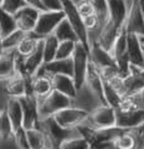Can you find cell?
<instances>
[{
    "label": "cell",
    "instance_id": "cell-1",
    "mask_svg": "<svg viewBox=\"0 0 144 149\" xmlns=\"http://www.w3.org/2000/svg\"><path fill=\"white\" fill-rule=\"evenodd\" d=\"M38 128L42 129L45 136H47V148L51 149H59L65 140L70 139L73 136L80 135V132L78 128H75V129L63 128L55 122V119L53 117L39 120Z\"/></svg>",
    "mask_w": 144,
    "mask_h": 149
},
{
    "label": "cell",
    "instance_id": "cell-2",
    "mask_svg": "<svg viewBox=\"0 0 144 149\" xmlns=\"http://www.w3.org/2000/svg\"><path fill=\"white\" fill-rule=\"evenodd\" d=\"M79 127H86L93 130L117 127V109L108 104L99 105L94 110L89 111L88 117Z\"/></svg>",
    "mask_w": 144,
    "mask_h": 149
},
{
    "label": "cell",
    "instance_id": "cell-3",
    "mask_svg": "<svg viewBox=\"0 0 144 149\" xmlns=\"http://www.w3.org/2000/svg\"><path fill=\"white\" fill-rule=\"evenodd\" d=\"M73 105L72 98L64 95L63 93L58 92V90H53V92L47 95L43 99L38 100V108H39V118L47 119L51 118L58 113V111L63 110L64 108Z\"/></svg>",
    "mask_w": 144,
    "mask_h": 149
},
{
    "label": "cell",
    "instance_id": "cell-4",
    "mask_svg": "<svg viewBox=\"0 0 144 149\" xmlns=\"http://www.w3.org/2000/svg\"><path fill=\"white\" fill-rule=\"evenodd\" d=\"M65 18V14L63 10H44L40 11L38 23L35 25V29L33 33H35L42 39L54 34L56 26L60 24V22Z\"/></svg>",
    "mask_w": 144,
    "mask_h": 149
},
{
    "label": "cell",
    "instance_id": "cell-5",
    "mask_svg": "<svg viewBox=\"0 0 144 149\" xmlns=\"http://www.w3.org/2000/svg\"><path fill=\"white\" fill-rule=\"evenodd\" d=\"M73 79L75 81L77 89H80L85 81L86 70L89 67V48L86 45L81 44L80 41L77 44L75 52L73 55Z\"/></svg>",
    "mask_w": 144,
    "mask_h": 149
},
{
    "label": "cell",
    "instance_id": "cell-6",
    "mask_svg": "<svg viewBox=\"0 0 144 149\" xmlns=\"http://www.w3.org/2000/svg\"><path fill=\"white\" fill-rule=\"evenodd\" d=\"M63 3V11L65 14V18L69 20V23L73 25V28L75 29L78 36H79V41L81 44L86 45L89 48V43H88V31L84 26L83 23V18L78 11L77 4L73 0H61Z\"/></svg>",
    "mask_w": 144,
    "mask_h": 149
},
{
    "label": "cell",
    "instance_id": "cell-7",
    "mask_svg": "<svg viewBox=\"0 0 144 149\" xmlns=\"http://www.w3.org/2000/svg\"><path fill=\"white\" fill-rule=\"evenodd\" d=\"M88 113L89 111H86L81 108L70 105V107H68V108H64L63 110L58 111L53 118H54L55 122L63 128H67V129H75V128H78L84 122V119L88 117Z\"/></svg>",
    "mask_w": 144,
    "mask_h": 149
},
{
    "label": "cell",
    "instance_id": "cell-8",
    "mask_svg": "<svg viewBox=\"0 0 144 149\" xmlns=\"http://www.w3.org/2000/svg\"><path fill=\"white\" fill-rule=\"evenodd\" d=\"M19 100L23 108V127L25 129L38 128V124L40 120L38 99L33 94H28L25 97L19 98Z\"/></svg>",
    "mask_w": 144,
    "mask_h": 149
},
{
    "label": "cell",
    "instance_id": "cell-9",
    "mask_svg": "<svg viewBox=\"0 0 144 149\" xmlns=\"http://www.w3.org/2000/svg\"><path fill=\"white\" fill-rule=\"evenodd\" d=\"M39 14H40V10L35 9V8H33L30 5H25L22 9H19L14 14L18 29H22V30L26 33L33 31L35 29L36 23H38Z\"/></svg>",
    "mask_w": 144,
    "mask_h": 149
},
{
    "label": "cell",
    "instance_id": "cell-10",
    "mask_svg": "<svg viewBox=\"0 0 144 149\" xmlns=\"http://www.w3.org/2000/svg\"><path fill=\"white\" fill-rule=\"evenodd\" d=\"M72 102H73L74 107L81 108L86 111H92L95 108H98L99 105L104 104V103L89 89V86L85 84H83V86H81L80 89H78L77 95L72 99Z\"/></svg>",
    "mask_w": 144,
    "mask_h": 149
},
{
    "label": "cell",
    "instance_id": "cell-11",
    "mask_svg": "<svg viewBox=\"0 0 144 149\" xmlns=\"http://www.w3.org/2000/svg\"><path fill=\"white\" fill-rule=\"evenodd\" d=\"M144 122V110H120L117 109V127L124 130H130L139 127Z\"/></svg>",
    "mask_w": 144,
    "mask_h": 149
},
{
    "label": "cell",
    "instance_id": "cell-12",
    "mask_svg": "<svg viewBox=\"0 0 144 149\" xmlns=\"http://www.w3.org/2000/svg\"><path fill=\"white\" fill-rule=\"evenodd\" d=\"M73 58H70V59H54L49 63H44V65L39 69V72L36 74H43V75H48L50 78L53 75H56V74H64V75L73 77Z\"/></svg>",
    "mask_w": 144,
    "mask_h": 149
},
{
    "label": "cell",
    "instance_id": "cell-13",
    "mask_svg": "<svg viewBox=\"0 0 144 149\" xmlns=\"http://www.w3.org/2000/svg\"><path fill=\"white\" fill-rule=\"evenodd\" d=\"M5 90L11 98H22L30 94V78L20 74L5 80Z\"/></svg>",
    "mask_w": 144,
    "mask_h": 149
},
{
    "label": "cell",
    "instance_id": "cell-14",
    "mask_svg": "<svg viewBox=\"0 0 144 149\" xmlns=\"http://www.w3.org/2000/svg\"><path fill=\"white\" fill-rule=\"evenodd\" d=\"M127 55L129 58L131 65L138 68H144V53L143 43L141 36L137 34L128 33V47H127Z\"/></svg>",
    "mask_w": 144,
    "mask_h": 149
},
{
    "label": "cell",
    "instance_id": "cell-15",
    "mask_svg": "<svg viewBox=\"0 0 144 149\" xmlns=\"http://www.w3.org/2000/svg\"><path fill=\"white\" fill-rule=\"evenodd\" d=\"M53 90H54V86H53V80L50 77L36 74L30 78V94L34 95L38 100L45 98Z\"/></svg>",
    "mask_w": 144,
    "mask_h": 149
},
{
    "label": "cell",
    "instance_id": "cell-16",
    "mask_svg": "<svg viewBox=\"0 0 144 149\" xmlns=\"http://www.w3.org/2000/svg\"><path fill=\"white\" fill-rule=\"evenodd\" d=\"M89 60L98 69L109 67V65H115V59L112 55V53L100 47L98 43L89 48Z\"/></svg>",
    "mask_w": 144,
    "mask_h": 149
},
{
    "label": "cell",
    "instance_id": "cell-17",
    "mask_svg": "<svg viewBox=\"0 0 144 149\" xmlns=\"http://www.w3.org/2000/svg\"><path fill=\"white\" fill-rule=\"evenodd\" d=\"M109 20L114 23L119 29L124 28L127 15H128V4L127 0H108Z\"/></svg>",
    "mask_w": 144,
    "mask_h": 149
},
{
    "label": "cell",
    "instance_id": "cell-18",
    "mask_svg": "<svg viewBox=\"0 0 144 149\" xmlns=\"http://www.w3.org/2000/svg\"><path fill=\"white\" fill-rule=\"evenodd\" d=\"M122 29H119L117 25H115L114 23H112L109 20L106 24L103 25V28L100 29L99 31V35H98V40L97 43L103 47L106 50L112 52L113 49V45L115 43V40H117L119 33H120Z\"/></svg>",
    "mask_w": 144,
    "mask_h": 149
},
{
    "label": "cell",
    "instance_id": "cell-19",
    "mask_svg": "<svg viewBox=\"0 0 144 149\" xmlns=\"http://www.w3.org/2000/svg\"><path fill=\"white\" fill-rule=\"evenodd\" d=\"M53 80V86H54V90L63 93L64 95H67L69 98H74L77 95V85L75 81H74L73 77L70 75H64V74H56V75L51 77Z\"/></svg>",
    "mask_w": 144,
    "mask_h": 149
},
{
    "label": "cell",
    "instance_id": "cell-20",
    "mask_svg": "<svg viewBox=\"0 0 144 149\" xmlns=\"http://www.w3.org/2000/svg\"><path fill=\"white\" fill-rule=\"evenodd\" d=\"M44 49H43V40L40 41L39 47L31 53L30 55L25 58V73L26 77H34L39 69L44 65Z\"/></svg>",
    "mask_w": 144,
    "mask_h": 149
},
{
    "label": "cell",
    "instance_id": "cell-21",
    "mask_svg": "<svg viewBox=\"0 0 144 149\" xmlns=\"http://www.w3.org/2000/svg\"><path fill=\"white\" fill-rule=\"evenodd\" d=\"M15 52L5 50L0 55V80H6L16 74L15 70Z\"/></svg>",
    "mask_w": 144,
    "mask_h": 149
},
{
    "label": "cell",
    "instance_id": "cell-22",
    "mask_svg": "<svg viewBox=\"0 0 144 149\" xmlns=\"http://www.w3.org/2000/svg\"><path fill=\"white\" fill-rule=\"evenodd\" d=\"M5 111L9 115L11 123H13L14 129L23 127V108L19 98H10L6 104Z\"/></svg>",
    "mask_w": 144,
    "mask_h": 149
},
{
    "label": "cell",
    "instance_id": "cell-23",
    "mask_svg": "<svg viewBox=\"0 0 144 149\" xmlns=\"http://www.w3.org/2000/svg\"><path fill=\"white\" fill-rule=\"evenodd\" d=\"M114 149H138L137 138L133 133V130H124L123 129L115 139L112 142Z\"/></svg>",
    "mask_w": 144,
    "mask_h": 149
},
{
    "label": "cell",
    "instance_id": "cell-24",
    "mask_svg": "<svg viewBox=\"0 0 144 149\" xmlns=\"http://www.w3.org/2000/svg\"><path fill=\"white\" fill-rule=\"evenodd\" d=\"M54 35L58 38L59 41H65V40H73V41H79V36H78L75 29L69 23L67 18H64L60 22V24L56 26Z\"/></svg>",
    "mask_w": 144,
    "mask_h": 149
},
{
    "label": "cell",
    "instance_id": "cell-25",
    "mask_svg": "<svg viewBox=\"0 0 144 149\" xmlns=\"http://www.w3.org/2000/svg\"><path fill=\"white\" fill-rule=\"evenodd\" d=\"M42 40L43 39L40 38V36H38L35 33L30 31V33H28L26 36L23 39V41L20 43V45L18 47L16 50H18V53H20L22 55L28 56L39 47V44H40V41Z\"/></svg>",
    "mask_w": 144,
    "mask_h": 149
},
{
    "label": "cell",
    "instance_id": "cell-26",
    "mask_svg": "<svg viewBox=\"0 0 144 149\" xmlns=\"http://www.w3.org/2000/svg\"><path fill=\"white\" fill-rule=\"evenodd\" d=\"M16 29H18V25H16L14 14L8 13L0 6V34L6 36Z\"/></svg>",
    "mask_w": 144,
    "mask_h": 149
},
{
    "label": "cell",
    "instance_id": "cell-27",
    "mask_svg": "<svg viewBox=\"0 0 144 149\" xmlns=\"http://www.w3.org/2000/svg\"><path fill=\"white\" fill-rule=\"evenodd\" d=\"M59 43H60V41L58 40V38L54 34H51V35H49V36H47V38L43 39L44 61H45V63H49V61H53L55 59Z\"/></svg>",
    "mask_w": 144,
    "mask_h": 149
},
{
    "label": "cell",
    "instance_id": "cell-28",
    "mask_svg": "<svg viewBox=\"0 0 144 149\" xmlns=\"http://www.w3.org/2000/svg\"><path fill=\"white\" fill-rule=\"evenodd\" d=\"M28 140L30 144V149H44L47 148V136L44 132L39 128H31L26 129Z\"/></svg>",
    "mask_w": 144,
    "mask_h": 149
},
{
    "label": "cell",
    "instance_id": "cell-29",
    "mask_svg": "<svg viewBox=\"0 0 144 149\" xmlns=\"http://www.w3.org/2000/svg\"><path fill=\"white\" fill-rule=\"evenodd\" d=\"M28 33L22 30V29H16L13 33H10L9 35L3 36V43L5 50H16L23 39L26 36Z\"/></svg>",
    "mask_w": 144,
    "mask_h": 149
},
{
    "label": "cell",
    "instance_id": "cell-30",
    "mask_svg": "<svg viewBox=\"0 0 144 149\" xmlns=\"http://www.w3.org/2000/svg\"><path fill=\"white\" fill-rule=\"evenodd\" d=\"M127 47H128V33L123 28L113 45L112 52H110L112 55L114 56V59H118V58L127 54Z\"/></svg>",
    "mask_w": 144,
    "mask_h": 149
},
{
    "label": "cell",
    "instance_id": "cell-31",
    "mask_svg": "<svg viewBox=\"0 0 144 149\" xmlns=\"http://www.w3.org/2000/svg\"><path fill=\"white\" fill-rule=\"evenodd\" d=\"M93 4L95 15L99 19V23L103 28L104 24L109 22V9H108V0H90Z\"/></svg>",
    "mask_w": 144,
    "mask_h": 149
},
{
    "label": "cell",
    "instance_id": "cell-32",
    "mask_svg": "<svg viewBox=\"0 0 144 149\" xmlns=\"http://www.w3.org/2000/svg\"><path fill=\"white\" fill-rule=\"evenodd\" d=\"M14 127H13V123H11L9 115L5 110L1 111L0 114V140H4V139H9L14 135Z\"/></svg>",
    "mask_w": 144,
    "mask_h": 149
},
{
    "label": "cell",
    "instance_id": "cell-33",
    "mask_svg": "<svg viewBox=\"0 0 144 149\" xmlns=\"http://www.w3.org/2000/svg\"><path fill=\"white\" fill-rule=\"evenodd\" d=\"M78 43L79 41H73V40L60 41L56 50L55 59H70V58H73Z\"/></svg>",
    "mask_w": 144,
    "mask_h": 149
},
{
    "label": "cell",
    "instance_id": "cell-34",
    "mask_svg": "<svg viewBox=\"0 0 144 149\" xmlns=\"http://www.w3.org/2000/svg\"><path fill=\"white\" fill-rule=\"evenodd\" d=\"M59 149H92V144L83 135H77L65 140Z\"/></svg>",
    "mask_w": 144,
    "mask_h": 149
},
{
    "label": "cell",
    "instance_id": "cell-35",
    "mask_svg": "<svg viewBox=\"0 0 144 149\" xmlns=\"http://www.w3.org/2000/svg\"><path fill=\"white\" fill-rule=\"evenodd\" d=\"M122 99H123L122 95L115 92L108 81H104V100H105V104H108L110 107H113V108L118 109L119 105H120Z\"/></svg>",
    "mask_w": 144,
    "mask_h": 149
},
{
    "label": "cell",
    "instance_id": "cell-36",
    "mask_svg": "<svg viewBox=\"0 0 144 149\" xmlns=\"http://www.w3.org/2000/svg\"><path fill=\"white\" fill-rule=\"evenodd\" d=\"M14 140L16 143L19 149H30V144L28 140V135H26V129L24 127L18 128L14 132Z\"/></svg>",
    "mask_w": 144,
    "mask_h": 149
},
{
    "label": "cell",
    "instance_id": "cell-37",
    "mask_svg": "<svg viewBox=\"0 0 144 149\" xmlns=\"http://www.w3.org/2000/svg\"><path fill=\"white\" fill-rule=\"evenodd\" d=\"M25 5H26V3L24 1V0H3L0 6L5 11H8V13L15 14L19 9H22V8Z\"/></svg>",
    "mask_w": 144,
    "mask_h": 149
},
{
    "label": "cell",
    "instance_id": "cell-38",
    "mask_svg": "<svg viewBox=\"0 0 144 149\" xmlns=\"http://www.w3.org/2000/svg\"><path fill=\"white\" fill-rule=\"evenodd\" d=\"M77 8L81 18H86V16L95 14V10H94V6L90 3V0H80L79 3H77Z\"/></svg>",
    "mask_w": 144,
    "mask_h": 149
},
{
    "label": "cell",
    "instance_id": "cell-39",
    "mask_svg": "<svg viewBox=\"0 0 144 149\" xmlns=\"http://www.w3.org/2000/svg\"><path fill=\"white\" fill-rule=\"evenodd\" d=\"M99 72H100L103 81H110L113 78L120 75V73H119L117 65H109V67H104V68L99 69Z\"/></svg>",
    "mask_w": 144,
    "mask_h": 149
},
{
    "label": "cell",
    "instance_id": "cell-40",
    "mask_svg": "<svg viewBox=\"0 0 144 149\" xmlns=\"http://www.w3.org/2000/svg\"><path fill=\"white\" fill-rule=\"evenodd\" d=\"M133 133L135 135V138H137V144H138V149H142L143 146H144V122L141 124L139 127L134 128Z\"/></svg>",
    "mask_w": 144,
    "mask_h": 149
},
{
    "label": "cell",
    "instance_id": "cell-41",
    "mask_svg": "<svg viewBox=\"0 0 144 149\" xmlns=\"http://www.w3.org/2000/svg\"><path fill=\"white\" fill-rule=\"evenodd\" d=\"M45 10H63L61 0H42Z\"/></svg>",
    "mask_w": 144,
    "mask_h": 149
},
{
    "label": "cell",
    "instance_id": "cell-42",
    "mask_svg": "<svg viewBox=\"0 0 144 149\" xmlns=\"http://www.w3.org/2000/svg\"><path fill=\"white\" fill-rule=\"evenodd\" d=\"M131 97L134 98V100H135V103H137L138 108L144 110V89L142 90L141 93H138L135 95H131Z\"/></svg>",
    "mask_w": 144,
    "mask_h": 149
},
{
    "label": "cell",
    "instance_id": "cell-43",
    "mask_svg": "<svg viewBox=\"0 0 144 149\" xmlns=\"http://www.w3.org/2000/svg\"><path fill=\"white\" fill-rule=\"evenodd\" d=\"M24 1L26 3V5H30V6L35 8V9H38L40 11H44L45 10V8H44L43 3H42V0H24Z\"/></svg>",
    "mask_w": 144,
    "mask_h": 149
},
{
    "label": "cell",
    "instance_id": "cell-44",
    "mask_svg": "<svg viewBox=\"0 0 144 149\" xmlns=\"http://www.w3.org/2000/svg\"><path fill=\"white\" fill-rule=\"evenodd\" d=\"M5 52V48H4V43H3V35L0 34V55L4 54Z\"/></svg>",
    "mask_w": 144,
    "mask_h": 149
},
{
    "label": "cell",
    "instance_id": "cell-45",
    "mask_svg": "<svg viewBox=\"0 0 144 149\" xmlns=\"http://www.w3.org/2000/svg\"><path fill=\"white\" fill-rule=\"evenodd\" d=\"M138 4H139V8H141L143 15H144V0H138Z\"/></svg>",
    "mask_w": 144,
    "mask_h": 149
},
{
    "label": "cell",
    "instance_id": "cell-46",
    "mask_svg": "<svg viewBox=\"0 0 144 149\" xmlns=\"http://www.w3.org/2000/svg\"><path fill=\"white\" fill-rule=\"evenodd\" d=\"M73 1H74V3H75V4H77V3H79V1H80V0H73Z\"/></svg>",
    "mask_w": 144,
    "mask_h": 149
},
{
    "label": "cell",
    "instance_id": "cell-47",
    "mask_svg": "<svg viewBox=\"0 0 144 149\" xmlns=\"http://www.w3.org/2000/svg\"><path fill=\"white\" fill-rule=\"evenodd\" d=\"M141 39H142V38H141ZM142 43H143V53H144V41H143V40H142Z\"/></svg>",
    "mask_w": 144,
    "mask_h": 149
},
{
    "label": "cell",
    "instance_id": "cell-48",
    "mask_svg": "<svg viewBox=\"0 0 144 149\" xmlns=\"http://www.w3.org/2000/svg\"><path fill=\"white\" fill-rule=\"evenodd\" d=\"M141 38H142V40H143V41H144V36H141Z\"/></svg>",
    "mask_w": 144,
    "mask_h": 149
},
{
    "label": "cell",
    "instance_id": "cell-49",
    "mask_svg": "<svg viewBox=\"0 0 144 149\" xmlns=\"http://www.w3.org/2000/svg\"><path fill=\"white\" fill-rule=\"evenodd\" d=\"M1 3H3V0H0V5H1Z\"/></svg>",
    "mask_w": 144,
    "mask_h": 149
},
{
    "label": "cell",
    "instance_id": "cell-50",
    "mask_svg": "<svg viewBox=\"0 0 144 149\" xmlns=\"http://www.w3.org/2000/svg\"><path fill=\"white\" fill-rule=\"evenodd\" d=\"M44 149H51V148H44Z\"/></svg>",
    "mask_w": 144,
    "mask_h": 149
},
{
    "label": "cell",
    "instance_id": "cell-51",
    "mask_svg": "<svg viewBox=\"0 0 144 149\" xmlns=\"http://www.w3.org/2000/svg\"><path fill=\"white\" fill-rule=\"evenodd\" d=\"M1 111H3V110H0V114H1Z\"/></svg>",
    "mask_w": 144,
    "mask_h": 149
},
{
    "label": "cell",
    "instance_id": "cell-52",
    "mask_svg": "<svg viewBox=\"0 0 144 149\" xmlns=\"http://www.w3.org/2000/svg\"><path fill=\"white\" fill-rule=\"evenodd\" d=\"M142 149H144V146H143V148H142Z\"/></svg>",
    "mask_w": 144,
    "mask_h": 149
}]
</instances>
